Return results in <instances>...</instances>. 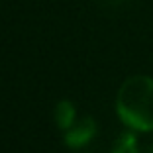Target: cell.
I'll return each instance as SVG.
<instances>
[{
	"label": "cell",
	"mask_w": 153,
	"mask_h": 153,
	"mask_svg": "<svg viewBox=\"0 0 153 153\" xmlns=\"http://www.w3.org/2000/svg\"><path fill=\"white\" fill-rule=\"evenodd\" d=\"M75 118H76V112L71 100H59L57 106H55V122H57L59 130L67 131L75 124Z\"/></svg>",
	"instance_id": "3957f363"
},
{
	"label": "cell",
	"mask_w": 153,
	"mask_h": 153,
	"mask_svg": "<svg viewBox=\"0 0 153 153\" xmlns=\"http://www.w3.org/2000/svg\"><path fill=\"white\" fill-rule=\"evenodd\" d=\"M108 2H114V4H118V2H122V0H108Z\"/></svg>",
	"instance_id": "5b68a950"
},
{
	"label": "cell",
	"mask_w": 153,
	"mask_h": 153,
	"mask_svg": "<svg viewBox=\"0 0 153 153\" xmlns=\"http://www.w3.org/2000/svg\"><path fill=\"white\" fill-rule=\"evenodd\" d=\"M112 153H140L137 137H135L134 130H128V131H124V134L118 135V140L114 141Z\"/></svg>",
	"instance_id": "277c9868"
},
{
	"label": "cell",
	"mask_w": 153,
	"mask_h": 153,
	"mask_svg": "<svg viewBox=\"0 0 153 153\" xmlns=\"http://www.w3.org/2000/svg\"><path fill=\"white\" fill-rule=\"evenodd\" d=\"M151 153H153V145H151Z\"/></svg>",
	"instance_id": "8992f818"
},
{
	"label": "cell",
	"mask_w": 153,
	"mask_h": 153,
	"mask_svg": "<svg viewBox=\"0 0 153 153\" xmlns=\"http://www.w3.org/2000/svg\"><path fill=\"white\" fill-rule=\"evenodd\" d=\"M94 135H96V122H94V118L86 116V118H82L81 122L73 124V126L65 131L63 141L69 145V147L76 149V147L86 145Z\"/></svg>",
	"instance_id": "7a4b0ae2"
},
{
	"label": "cell",
	"mask_w": 153,
	"mask_h": 153,
	"mask_svg": "<svg viewBox=\"0 0 153 153\" xmlns=\"http://www.w3.org/2000/svg\"><path fill=\"white\" fill-rule=\"evenodd\" d=\"M116 114L130 130L153 131V76L135 75L122 82Z\"/></svg>",
	"instance_id": "6da1fadb"
}]
</instances>
